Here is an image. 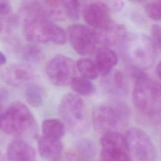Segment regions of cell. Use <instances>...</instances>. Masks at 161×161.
Masks as SVG:
<instances>
[{
	"mask_svg": "<svg viewBox=\"0 0 161 161\" xmlns=\"http://www.w3.org/2000/svg\"><path fill=\"white\" fill-rule=\"evenodd\" d=\"M20 13L23 20V32L29 42L58 45L65 43V31L48 18L43 1L25 3Z\"/></svg>",
	"mask_w": 161,
	"mask_h": 161,
	"instance_id": "6da1fadb",
	"label": "cell"
},
{
	"mask_svg": "<svg viewBox=\"0 0 161 161\" xmlns=\"http://www.w3.org/2000/svg\"><path fill=\"white\" fill-rule=\"evenodd\" d=\"M135 82L133 89V103L142 115L159 120L161 107L160 84L142 72L134 74Z\"/></svg>",
	"mask_w": 161,
	"mask_h": 161,
	"instance_id": "7a4b0ae2",
	"label": "cell"
},
{
	"mask_svg": "<svg viewBox=\"0 0 161 161\" xmlns=\"http://www.w3.org/2000/svg\"><path fill=\"white\" fill-rule=\"evenodd\" d=\"M130 119V109L122 102L101 104L95 107L92 113L94 127L103 134L124 129L129 124Z\"/></svg>",
	"mask_w": 161,
	"mask_h": 161,
	"instance_id": "3957f363",
	"label": "cell"
},
{
	"mask_svg": "<svg viewBox=\"0 0 161 161\" xmlns=\"http://www.w3.org/2000/svg\"><path fill=\"white\" fill-rule=\"evenodd\" d=\"M58 113L65 126L74 134L83 132L87 126V113L84 101L77 94L67 93L60 101Z\"/></svg>",
	"mask_w": 161,
	"mask_h": 161,
	"instance_id": "277c9868",
	"label": "cell"
},
{
	"mask_svg": "<svg viewBox=\"0 0 161 161\" xmlns=\"http://www.w3.org/2000/svg\"><path fill=\"white\" fill-rule=\"evenodd\" d=\"M35 123L29 108L21 102H14L2 113L0 129L6 134L18 136L30 131Z\"/></svg>",
	"mask_w": 161,
	"mask_h": 161,
	"instance_id": "5b68a950",
	"label": "cell"
},
{
	"mask_svg": "<svg viewBox=\"0 0 161 161\" xmlns=\"http://www.w3.org/2000/svg\"><path fill=\"white\" fill-rule=\"evenodd\" d=\"M126 40V52L131 62L138 69L150 68L155 63L158 48L152 38L136 34Z\"/></svg>",
	"mask_w": 161,
	"mask_h": 161,
	"instance_id": "8992f818",
	"label": "cell"
},
{
	"mask_svg": "<svg viewBox=\"0 0 161 161\" xmlns=\"http://www.w3.org/2000/svg\"><path fill=\"white\" fill-rule=\"evenodd\" d=\"M130 154L138 161H155V147L149 135L138 128L129 129L125 136Z\"/></svg>",
	"mask_w": 161,
	"mask_h": 161,
	"instance_id": "52a82bcc",
	"label": "cell"
},
{
	"mask_svg": "<svg viewBox=\"0 0 161 161\" xmlns=\"http://www.w3.org/2000/svg\"><path fill=\"white\" fill-rule=\"evenodd\" d=\"M76 64L71 58L57 55L47 63L46 74L51 82L57 86H65L70 84L76 74Z\"/></svg>",
	"mask_w": 161,
	"mask_h": 161,
	"instance_id": "ba28073f",
	"label": "cell"
},
{
	"mask_svg": "<svg viewBox=\"0 0 161 161\" xmlns=\"http://www.w3.org/2000/svg\"><path fill=\"white\" fill-rule=\"evenodd\" d=\"M100 142L102 161H131L125 138L119 132L104 133Z\"/></svg>",
	"mask_w": 161,
	"mask_h": 161,
	"instance_id": "9c48e42d",
	"label": "cell"
},
{
	"mask_svg": "<svg viewBox=\"0 0 161 161\" xmlns=\"http://www.w3.org/2000/svg\"><path fill=\"white\" fill-rule=\"evenodd\" d=\"M67 33L72 48L80 55L92 53L98 43L96 31L84 25L74 24L70 26Z\"/></svg>",
	"mask_w": 161,
	"mask_h": 161,
	"instance_id": "30bf717a",
	"label": "cell"
},
{
	"mask_svg": "<svg viewBox=\"0 0 161 161\" xmlns=\"http://www.w3.org/2000/svg\"><path fill=\"white\" fill-rule=\"evenodd\" d=\"M82 16L86 23L97 31L104 28L111 22L109 8L103 1L86 2L83 6Z\"/></svg>",
	"mask_w": 161,
	"mask_h": 161,
	"instance_id": "8fae6325",
	"label": "cell"
},
{
	"mask_svg": "<svg viewBox=\"0 0 161 161\" xmlns=\"http://www.w3.org/2000/svg\"><path fill=\"white\" fill-rule=\"evenodd\" d=\"M35 70L27 64H16L8 67L3 74L4 80L9 85L19 87L28 84L35 77Z\"/></svg>",
	"mask_w": 161,
	"mask_h": 161,
	"instance_id": "7c38bea8",
	"label": "cell"
},
{
	"mask_svg": "<svg viewBox=\"0 0 161 161\" xmlns=\"http://www.w3.org/2000/svg\"><path fill=\"white\" fill-rule=\"evenodd\" d=\"M98 42L108 46H114L127 39V30L123 25L111 21L104 28L96 31Z\"/></svg>",
	"mask_w": 161,
	"mask_h": 161,
	"instance_id": "4fadbf2b",
	"label": "cell"
},
{
	"mask_svg": "<svg viewBox=\"0 0 161 161\" xmlns=\"http://www.w3.org/2000/svg\"><path fill=\"white\" fill-rule=\"evenodd\" d=\"M8 161H37L34 148L22 140L12 142L7 149Z\"/></svg>",
	"mask_w": 161,
	"mask_h": 161,
	"instance_id": "5bb4252c",
	"label": "cell"
},
{
	"mask_svg": "<svg viewBox=\"0 0 161 161\" xmlns=\"http://www.w3.org/2000/svg\"><path fill=\"white\" fill-rule=\"evenodd\" d=\"M116 52L108 47H102L97 50L94 63L99 74L106 76L109 74L118 62Z\"/></svg>",
	"mask_w": 161,
	"mask_h": 161,
	"instance_id": "9a60e30c",
	"label": "cell"
},
{
	"mask_svg": "<svg viewBox=\"0 0 161 161\" xmlns=\"http://www.w3.org/2000/svg\"><path fill=\"white\" fill-rule=\"evenodd\" d=\"M64 146L60 140L40 136L38 140V149L41 157L47 160H53L62 153Z\"/></svg>",
	"mask_w": 161,
	"mask_h": 161,
	"instance_id": "2e32d148",
	"label": "cell"
},
{
	"mask_svg": "<svg viewBox=\"0 0 161 161\" xmlns=\"http://www.w3.org/2000/svg\"><path fill=\"white\" fill-rule=\"evenodd\" d=\"M104 77L103 86L108 92L116 95L124 93L126 87V79L122 71L114 70Z\"/></svg>",
	"mask_w": 161,
	"mask_h": 161,
	"instance_id": "e0dca14e",
	"label": "cell"
},
{
	"mask_svg": "<svg viewBox=\"0 0 161 161\" xmlns=\"http://www.w3.org/2000/svg\"><path fill=\"white\" fill-rule=\"evenodd\" d=\"M42 136L48 138L60 140L65 133V126L58 119H45L42 125Z\"/></svg>",
	"mask_w": 161,
	"mask_h": 161,
	"instance_id": "ac0fdd59",
	"label": "cell"
},
{
	"mask_svg": "<svg viewBox=\"0 0 161 161\" xmlns=\"http://www.w3.org/2000/svg\"><path fill=\"white\" fill-rule=\"evenodd\" d=\"M25 97L30 106L34 108H38L44 102L45 94L43 89L38 84L30 82L25 87Z\"/></svg>",
	"mask_w": 161,
	"mask_h": 161,
	"instance_id": "d6986e66",
	"label": "cell"
},
{
	"mask_svg": "<svg viewBox=\"0 0 161 161\" xmlns=\"http://www.w3.org/2000/svg\"><path fill=\"white\" fill-rule=\"evenodd\" d=\"M76 64V68L79 72L87 79H95L99 75V72L94 62L88 58L79 59Z\"/></svg>",
	"mask_w": 161,
	"mask_h": 161,
	"instance_id": "ffe728a7",
	"label": "cell"
},
{
	"mask_svg": "<svg viewBox=\"0 0 161 161\" xmlns=\"http://www.w3.org/2000/svg\"><path fill=\"white\" fill-rule=\"evenodd\" d=\"M70 84L72 89L79 95L89 96L95 91L94 84L89 79L82 77H75Z\"/></svg>",
	"mask_w": 161,
	"mask_h": 161,
	"instance_id": "44dd1931",
	"label": "cell"
},
{
	"mask_svg": "<svg viewBox=\"0 0 161 161\" xmlns=\"http://www.w3.org/2000/svg\"><path fill=\"white\" fill-rule=\"evenodd\" d=\"M76 147L77 153L87 161L89 159L93 158L96 155V146L91 140L82 138L77 142Z\"/></svg>",
	"mask_w": 161,
	"mask_h": 161,
	"instance_id": "7402d4cb",
	"label": "cell"
},
{
	"mask_svg": "<svg viewBox=\"0 0 161 161\" xmlns=\"http://www.w3.org/2000/svg\"><path fill=\"white\" fill-rule=\"evenodd\" d=\"M21 55L26 61L36 63L42 59V52L36 45L29 44L23 47L21 50Z\"/></svg>",
	"mask_w": 161,
	"mask_h": 161,
	"instance_id": "603a6c76",
	"label": "cell"
},
{
	"mask_svg": "<svg viewBox=\"0 0 161 161\" xmlns=\"http://www.w3.org/2000/svg\"><path fill=\"white\" fill-rule=\"evenodd\" d=\"M66 17L72 20L79 18L81 2L79 1H62Z\"/></svg>",
	"mask_w": 161,
	"mask_h": 161,
	"instance_id": "cb8c5ba5",
	"label": "cell"
},
{
	"mask_svg": "<svg viewBox=\"0 0 161 161\" xmlns=\"http://www.w3.org/2000/svg\"><path fill=\"white\" fill-rule=\"evenodd\" d=\"M145 10L149 18L158 21L161 16V1H153L148 2L145 6Z\"/></svg>",
	"mask_w": 161,
	"mask_h": 161,
	"instance_id": "d4e9b609",
	"label": "cell"
},
{
	"mask_svg": "<svg viewBox=\"0 0 161 161\" xmlns=\"http://www.w3.org/2000/svg\"><path fill=\"white\" fill-rule=\"evenodd\" d=\"M51 161H87L81 157L78 153L67 152L62 153L58 157Z\"/></svg>",
	"mask_w": 161,
	"mask_h": 161,
	"instance_id": "484cf974",
	"label": "cell"
},
{
	"mask_svg": "<svg viewBox=\"0 0 161 161\" xmlns=\"http://www.w3.org/2000/svg\"><path fill=\"white\" fill-rule=\"evenodd\" d=\"M151 33L152 38L158 48L160 47V26L158 25H153L151 29Z\"/></svg>",
	"mask_w": 161,
	"mask_h": 161,
	"instance_id": "4316f807",
	"label": "cell"
},
{
	"mask_svg": "<svg viewBox=\"0 0 161 161\" xmlns=\"http://www.w3.org/2000/svg\"><path fill=\"white\" fill-rule=\"evenodd\" d=\"M12 8L9 1L0 0V15H6L10 13Z\"/></svg>",
	"mask_w": 161,
	"mask_h": 161,
	"instance_id": "83f0119b",
	"label": "cell"
},
{
	"mask_svg": "<svg viewBox=\"0 0 161 161\" xmlns=\"http://www.w3.org/2000/svg\"><path fill=\"white\" fill-rule=\"evenodd\" d=\"M109 8H111L114 11H120L124 6V3L121 1H111L106 3Z\"/></svg>",
	"mask_w": 161,
	"mask_h": 161,
	"instance_id": "f1b7e54d",
	"label": "cell"
},
{
	"mask_svg": "<svg viewBox=\"0 0 161 161\" xmlns=\"http://www.w3.org/2000/svg\"><path fill=\"white\" fill-rule=\"evenodd\" d=\"M6 62V57L5 55L0 51V66L5 64Z\"/></svg>",
	"mask_w": 161,
	"mask_h": 161,
	"instance_id": "f546056e",
	"label": "cell"
},
{
	"mask_svg": "<svg viewBox=\"0 0 161 161\" xmlns=\"http://www.w3.org/2000/svg\"><path fill=\"white\" fill-rule=\"evenodd\" d=\"M161 70V68H160V63L158 62V64L157 65V67H156V69H155V73L158 77V78L160 79V70Z\"/></svg>",
	"mask_w": 161,
	"mask_h": 161,
	"instance_id": "4dcf8cb0",
	"label": "cell"
},
{
	"mask_svg": "<svg viewBox=\"0 0 161 161\" xmlns=\"http://www.w3.org/2000/svg\"><path fill=\"white\" fill-rule=\"evenodd\" d=\"M2 28H3V25H2V23H1V22L0 21V31H1V30H2Z\"/></svg>",
	"mask_w": 161,
	"mask_h": 161,
	"instance_id": "1f68e13d",
	"label": "cell"
},
{
	"mask_svg": "<svg viewBox=\"0 0 161 161\" xmlns=\"http://www.w3.org/2000/svg\"><path fill=\"white\" fill-rule=\"evenodd\" d=\"M2 113H3V111H2V110H1V107H0V119H1V116Z\"/></svg>",
	"mask_w": 161,
	"mask_h": 161,
	"instance_id": "d6a6232c",
	"label": "cell"
},
{
	"mask_svg": "<svg viewBox=\"0 0 161 161\" xmlns=\"http://www.w3.org/2000/svg\"><path fill=\"white\" fill-rule=\"evenodd\" d=\"M0 155H1V152H0Z\"/></svg>",
	"mask_w": 161,
	"mask_h": 161,
	"instance_id": "836d02e7",
	"label": "cell"
}]
</instances>
